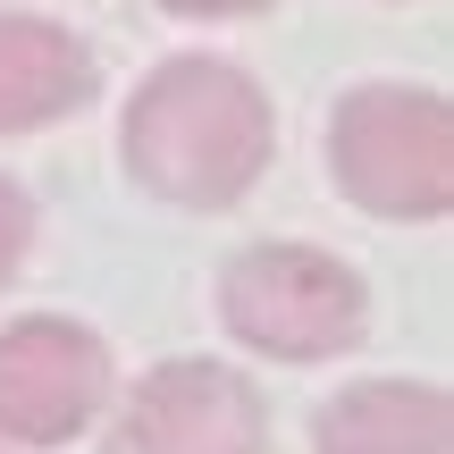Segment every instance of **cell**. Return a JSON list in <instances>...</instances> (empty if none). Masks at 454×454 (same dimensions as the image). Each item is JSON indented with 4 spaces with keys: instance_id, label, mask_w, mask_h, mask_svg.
I'll return each mask as SVG.
<instances>
[{
    "instance_id": "2",
    "label": "cell",
    "mask_w": 454,
    "mask_h": 454,
    "mask_svg": "<svg viewBox=\"0 0 454 454\" xmlns=\"http://www.w3.org/2000/svg\"><path fill=\"white\" fill-rule=\"evenodd\" d=\"M328 177L371 219H446L454 211V110L429 84H362L328 118Z\"/></svg>"
},
{
    "instance_id": "1",
    "label": "cell",
    "mask_w": 454,
    "mask_h": 454,
    "mask_svg": "<svg viewBox=\"0 0 454 454\" xmlns=\"http://www.w3.org/2000/svg\"><path fill=\"white\" fill-rule=\"evenodd\" d=\"M118 152H127V177L144 194L177 202V211H227L261 185L278 152V118H270V93L236 59L177 51L135 84Z\"/></svg>"
},
{
    "instance_id": "3",
    "label": "cell",
    "mask_w": 454,
    "mask_h": 454,
    "mask_svg": "<svg viewBox=\"0 0 454 454\" xmlns=\"http://www.w3.org/2000/svg\"><path fill=\"white\" fill-rule=\"evenodd\" d=\"M219 320L270 362H337L371 328V294L320 244H244L219 270Z\"/></svg>"
},
{
    "instance_id": "4",
    "label": "cell",
    "mask_w": 454,
    "mask_h": 454,
    "mask_svg": "<svg viewBox=\"0 0 454 454\" xmlns=\"http://www.w3.org/2000/svg\"><path fill=\"white\" fill-rule=\"evenodd\" d=\"M270 412L261 387L227 362H160L127 387L101 429V454H261Z\"/></svg>"
},
{
    "instance_id": "10",
    "label": "cell",
    "mask_w": 454,
    "mask_h": 454,
    "mask_svg": "<svg viewBox=\"0 0 454 454\" xmlns=\"http://www.w3.org/2000/svg\"><path fill=\"white\" fill-rule=\"evenodd\" d=\"M0 454H9V446H0Z\"/></svg>"
},
{
    "instance_id": "7",
    "label": "cell",
    "mask_w": 454,
    "mask_h": 454,
    "mask_svg": "<svg viewBox=\"0 0 454 454\" xmlns=\"http://www.w3.org/2000/svg\"><path fill=\"white\" fill-rule=\"evenodd\" d=\"M311 454H454L446 387L429 379H354L311 421Z\"/></svg>"
},
{
    "instance_id": "5",
    "label": "cell",
    "mask_w": 454,
    "mask_h": 454,
    "mask_svg": "<svg viewBox=\"0 0 454 454\" xmlns=\"http://www.w3.org/2000/svg\"><path fill=\"white\" fill-rule=\"evenodd\" d=\"M110 404V345L93 328L34 311L0 328V446H67Z\"/></svg>"
},
{
    "instance_id": "8",
    "label": "cell",
    "mask_w": 454,
    "mask_h": 454,
    "mask_svg": "<svg viewBox=\"0 0 454 454\" xmlns=\"http://www.w3.org/2000/svg\"><path fill=\"white\" fill-rule=\"evenodd\" d=\"M26 244H34V202H26V185H9V177H0V286L17 278Z\"/></svg>"
},
{
    "instance_id": "6",
    "label": "cell",
    "mask_w": 454,
    "mask_h": 454,
    "mask_svg": "<svg viewBox=\"0 0 454 454\" xmlns=\"http://www.w3.org/2000/svg\"><path fill=\"white\" fill-rule=\"evenodd\" d=\"M93 84H101V59L84 51L76 26L0 9V135H34V127L76 118L93 101Z\"/></svg>"
},
{
    "instance_id": "9",
    "label": "cell",
    "mask_w": 454,
    "mask_h": 454,
    "mask_svg": "<svg viewBox=\"0 0 454 454\" xmlns=\"http://www.w3.org/2000/svg\"><path fill=\"white\" fill-rule=\"evenodd\" d=\"M168 17H261V9H278V0H160Z\"/></svg>"
}]
</instances>
